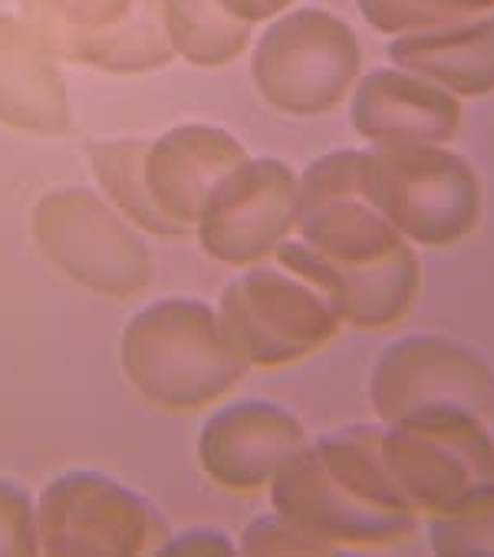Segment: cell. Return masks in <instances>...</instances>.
<instances>
[{"label": "cell", "mask_w": 494, "mask_h": 557, "mask_svg": "<svg viewBox=\"0 0 494 557\" xmlns=\"http://www.w3.org/2000/svg\"><path fill=\"white\" fill-rule=\"evenodd\" d=\"M268 498L336 550L393 547L419 524L386 469L383 422L346 425L307 442L274 475Z\"/></svg>", "instance_id": "cell-1"}, {"label": "cell", "mask_w": 494, "mask_h": 557, "mask_svg": "<svg viewBox=\"0 0 494 557\" xmlns=\"http://www.w3.org/2000/svg\"><path fill=\"white\" fill-rule=\"evenodd\" d=\"M119 367L146 403L165 412L208 409L247 376V363L221 330L218 307L198 297L146 304L122 326Z\"/></svg>", "instance_id": "cell-2"}, {"label": "cell", "mask_w": 494, "mask_h": 557, "mask_svg": "<svg viewBox=\"0 0 494 557\" xmlns=\"http://www.w3.org/2000/svg\"><path fill=\"white\" fill-rule=\"evenodd\" d=\"M359 188L416 248H455L481 225V182L448 146H369Z\"/></svg>", "instance_id": "cell-3"}, {"label": "cell", "mask_w": 494, "mask_h": 557, "mask_svg": "<svg viewBox=\"0 0 494 557\" xmlns=\"http://www.w3.org/2000/svg\"><path fill=\"white\" fill-rule=\"evenodd\" d=\"M40 255L73 284L99 297H133L152 284L156 258L143 232L102 191L63 185L30 211Z\"/></svg>", "instance_id": "cell-4"}, {"label": "cell", "mask_w": 494, "mask_h": 557, "mask_svg": "<svg viewBox=\"0 0 494 557\" xmlns=\"http://www.w3.org/2000/svg\"><path fill=\"white\" fill-rule=\"evenodd\" d=\"M218 320L247 370H287L326 350L343 330L333 304L281 264L244 268L218 297Z\"/></svg>", "instance_id": "cell-5"}, {"label": "cell", "mask_w": 494, "mask_h": 557, "mask_svg": "<svg viewBox=\"0 0 494 557\" xmlns=\"http://www.w3.org/2000/svg\"><path fill=\"white\" fill-rule=\"evenodd\" d=\"M362 76L356 30L320 8H297L268 24L251 53V79L268 106L287 116H326Z\"/></svg>", "instance_id": "cell-6"}, {"label": "cell", "mask_w": 494, "mask_h": 557, "mask_svg": "<svg viewBox=\"0 0 494 557\" xmlns=\"http://www.w3.org/2000/svg\"><path fill=\"white\" fill-rule=\"evenodd\" d=\"M383 459L409 508L432 518L494 482V435L461 406H425L383 422Z\"/></svg>", "instance_id": "cell-7"}, {"label": "cell", "mask_w": 494, "mask_h": 557, "mask_svg": "<svg viewBox=\"0 0 494 557\" xmlns=\"http://www.w3.org/2000/svg\"><path fill=\"white\" fill-rule=\"evenodd\" d=\"M40 554L126 557L159 554L172 537L165 515L106 472L79 469L53 479L37 498Z\"/></svg>", "instance_id": "cell-8"}, {"label": "cell", "mask_w": 494, "mask_h": 557, "mask_svg": "<svg viewBox=\"0 0 494 557\" xmlns=\"http://www.w3.org/2000/svg\"><path fill=\"white\" fill-rule=\"evenodd\" d=\"M21 17L57 60L99 73H152L175 60L162 0H24Z\"/></svg>", "instance_id": "cell-9"}, {"label": "cell", "mask_w": 494, "mask_h": 557, "mask_svg": "<svg viewBox=\"0 0 494 557\" xmlns=\"http://www.w3.org/2000/svg\"><path fill=\"white\" fill-rule=\"evenodd\" d=\"M300 214V175L274 159L247 156L231 169L201 208L195 238L224 268H255L294 238Z\"/></svg>", "instance_id": "cell-10"}, {"label": "cell", "mask_w": 494, "mask_h": 557, "mask_svg": "<svg viewBox=\"0 0 494 557\" xmlns=\"http://www.w3.org/2000/svg\"><path fill=\"white\" fill-rule=\"evenodd\" d=\"M369 403L386 425L425 406H461L494 422V370L461 341L412 333L390 344L373 363Z\"/></svg>", "instance_id": "cell-11"}, {"label": "cell", "mask_w": 494, "mask_h": 557, "mask_svg": "<svg viewBox=\"0 0 494 557\" xmlns=\"http://www.w3.org/2000/svg\"><path fill=\"white\" fill-rule=\"evenodd\" d=\"M362 149H336L300 175L297 232L304 245L330 261H380L409 245L359 188Z\"/></svg>", "instance_id": "cell-12"}, {"label": "cell", "mask_w": 494, "mask_h": 557, "mask_svg": "<svg viewBox=\"0 0 494 557\" xmlns=\"http://www.w3.org/2000/svg\"><path fill=\"white\" fill-rule=\"evenodd\" d=\"M310 438L297 412L268 399H234L198 432V466L224 492L258 495Z\"/></svg>", "instance_id": "cell-13"}, {"label": "cell", "mask_w": 494, "mask_h": 557, "mask_svg": "<svg viewBox=\"0 0 494 557\" xmlns=\"http://www.w3.org/2000/svg\"><path fill=\"white\" fill-rule=\"evenodd\" d=\"M274 261L310 281L339 313L343 326L390 330L412 307L422 290V264L416 245H403L380 261H330L300 238H287Z\"/></svg>", "instance_id": "cell-14"}, {"label": "cell", "mask_w": 494, "mask_h": 557, "mask_svg": "<svg viewBox=\"0 0 494 557\" xmlns=\"http://www.w3.org/2000/svg\"><path fill=\"white\" fill-rule=\"evenodd\" d=\"M349 123L369 146H448L461 129V99L409 70L383 66L356 79Z\"/></svg>", "instance_id": "cell-15"}, {"label": "cell", "mask_w": 494, "mask_h": 557, "mask_svg": "<svg viewBox=\"0 0 494 557\" xmlns=\"http://www.w3.org/2000/svg\"><path fill=\"white\" fill-rule=\"evenodd\" d=\"M244 159V146L227 129L205 123L175 126L149 143L146 185L172 225H178L185 235H195L205 201Z\"/></svg>", "instance_id": "cell-16"}, {"label": "cell", "mask_w": 494, "mask_h": 557, "mask_svg": "<svg viewBox=\"0 0 494 557\" xmlns=\"http://www.w3.org/2000/svg\"><path fill=\"white\" fill-rule=\"evenodd\" d=\"M0 126L34 136L70 129V96L57 57L14 14H0Z\"/></svg>", "instance_id": "cell-17"}, {"label": "cell", "mask_w": 494, "mask_h": 557, "mask_svg": "<svg viewBox=\"0 0 494 557\" xmlns=\"http://www.w3.org/2000/svg\"><path fill=\"white\" fill-rule=\"evenodd\" d=\"M390 60L458 99L494 92V11L474 21L432 27L390 40Z\"/></svg>", "instance_id": "cell-18"}, {"label": "cell", "mask_w": 494, "mask_h": 557, "mask_svg": "<svg viewBox=\"0 0 494 557\" xmlns=\"http://www.w3.org/2000/svg\"><path fill=\"white\" fill-rule=\"evenodd\" d=\"M146 139H115V143H92V175L102 188V195L126 214L143 235L178 242L188 238L178 225L162 214V208L152 201V191L146 185Z\"/></svg>", "instance_id": "cell-19"}, {"label": "cell", "mask_w": 494, "mask_h": 557, "mask_svg": "<svg viewBox=\"0 0 494 557\" xmlns=\"http://www.w3.org/2000/svg\"><path fill=\"white\" fill-rule=\"evenodd\" d=\"M162 21L172 53L201 70L234 63L251 47L255 30L231 17L221 0H162Z\"/></svg>", "instance_id": "cell-20"}, {"label": "cell", "mask_w": 494, "mask_h": 557, "mask_svg": "<svg viewBox=\"0 0 494 557\" xmlns=\"http://www.w3.org/2000/svg\"><path fill=\"white\" fill-rule=\"evenodd\" d=\"M356 8L376 34L406 37L484 17L494 11V0H356Z\"/></svg>", "instance_id": "cell-21"}, {"label": "cell", "mask_w": 494, "mask_h": 557, "mask_svg": "<svg viewBox=\"0 0 494 557\" xmlns=\"http://www.w3.org/2000/svg\"><path fill=\"white\" fill-rule=\"evenodd\" d=\"M429 547L435 554H494V482L478 485L455 508L429 518Z\"/></svg>", "instance_id": "cell-22"}, {"label": "cell", "mask_w": 494, "mask_h": 557, "mask_svg": "<svg viewBox=\"0 0 494 557\" xmlns=\"http://www.w3.org/2000/svg\"><path fill=\"white\" fill-rule=\"evenodd\" d=\"M240 554H336L333 544L297 524L294 518L271 508L268 515H258L237 537Z\"/></svg>", "instance_id": "cell-23"}, {"label": "cell", "mask_w": 494, "mask_h": 557, "mask_svg": "<svg viewBox=\"0 0 494 557\" xmlns=\"http://www.w3.org/2000/svg\"><path fill=\"white\" fill-rule=\"evenodd\" d=\"M0 554H40L37 502L14 482H0Z\"/></svg>", "instance_id": "cell-24"}, {"label": "cell", "mask_w": 494, "mask_h": 557, "mask_svg": "<svg viewBox=\"0 0 494 557\" xmlns=\"http://www.w3.org/2000/svg\"><path fill=\"white\" fill-rule=\"evenodd\" d=\"M159 554H237V541L218 528H188L185 534H172Z\"/></svg>", "instance_id": "cell-25"}, {"label": "cell", "mask_w": 494, "mask_h": 557, "mask_svg": "<svg viewBox=\"0 0 494 557\" xmlns=\"http://www.w3.org/2000/svg\"><path fill=\"white\" fill-rule=\"evenodd\" d=\"M291 4H294V0H221V8L231 17H237L240 24H247V27L277 21L281 14L291 11Z\"/></svg>", "instance_id": "cell-26"}]
</instances>
